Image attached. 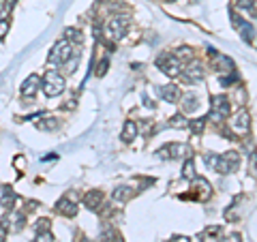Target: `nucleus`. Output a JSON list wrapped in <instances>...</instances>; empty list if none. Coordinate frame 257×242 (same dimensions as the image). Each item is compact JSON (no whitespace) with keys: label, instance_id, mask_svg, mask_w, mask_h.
<instances>
[{"label":"nucleus","instance_id":"f257e3e1","mask_svg":"<svg viewBox=\"0 0 257 242\" xmlns=\"http://www.w3.org/2000/svg\"><path fill=\"white\" fill-rule=\"evenodd\" d=\"M41 84H43V92L48 97H58L64 90V75H60V71H56V69H50V71H45Z\"/></svg>","mask_w":257,"mask_h":242},{"label":"nucleus","instance_id":"f03ea898","mask_svg":"<svg viewBox=\"0 0 257 242\" xmlns=\"http://www.w3.org/2000/svg\"><path fill=\"white\" fill-rule=\"evenodd\" d=\"M156 67L165 75H169V78H178L182 73V62L176 58V54H161L156 58Z\"/></svg>","mask_w":257,"mask_h":242},{"label":"nucleus","instance_id":"7ed1b4c3","mask_svg":"<svg viewBox=\"0 0 257 242\" xmlns=\"http://www.w3.org/2000/svg\"><path fill=\"white\" fill-rule=\"evenodd\" d=\"M127 28H128V17L116 15V17H112V20L105 24V34H107L112 41H120L127 34Z\"/></svg>","mask_w":257,"mask_h":242},{"label":"nucleus","instance_id":"20e7f679","mask_svg":"<svg viewBox=\"0 0 257 242\" xmlns=\"http://www.w3.org/2000/svg\"><path fill=\"white\" fill-rule=\"evenodd\" d=\"M212 108H210V116H208V120H212V122H221L223 118L230 116V99L223 97V94H217V97H212Z\"/></svg>","mask_w":257,"mask_h":242},{"label":"nucleus","instance_id":"39448f33","mask_svg":"<svg viewBox=\"0 0 257 242\" xmlns=\"http://www.w3.org/2000/svg\"><path fill=\"white\" fill-rule=\"evenodd\" d=\"M71 56H73V45L69 43L67 39H60L54 47H51V52H50V62H51V64H60V67H62V64L67 62Z\"/></svg>","mask_w":257,"mask_h":242},{"label":"nucleus","instance_id":"423d86ee","mask_svg":"<svg viewBox=\"0 0 257 242\" xmlns=\"http://www.w3.org/2000/svg\"><path fill=\"white\" fill-rule=\"evenodd\" d=\"M238 167H240V155H238V152L230 150V152L219 155V163H217L219 174H233Z\"/></svg>","mask_w":257,"mask_h":242},{"label":"nucleus","instance_id":"0eeeda50","mask_svg":"<svg viewBox=\"0 0 257 242\" xmlns=\"http://www.w3.org/2000/svg\"><path fill=\"white\" fill-rule=\"evenodd\" d=\"M231 24H233V28H236L238 32H240L242 41H247V43H255V28L251 26L247 20H242L240 15L231 13Z\"/></svg>","mask_w":257,"mask_h":242},{"label":"nucleus","instance_id":"6e6552de","mask_svg":"<svg viewBox=\"0 0 257 242\" xmlns=\"http://www.w3.org/2000/svg\"><path fill=\"white\" fill-rule=\"evenodd\" d=\"M230 125H231V131L233 133H249V127H251V116H249V111L247 109H238L236 114L231 116V120H230Z\"/></svg>","mask_w":257,"mask_h":242},{"label":"nucleus","instance_id":"1a4fd4ad","mask_svg":"<svg viewBox=\"0 0 257 242\" xmlns=\"http://www.w3.org/2000/svg\"><path fill=\"white\" fill-rule=\"evenodd\" d=\"M182 78L189 81V84H197V81H202L204 78H206V69H204L202 62H195L191 60L189 67L182 69Z\"/></svg>","mask_w":257,"mask_h":242},{"label":"nucleus","instance_id":"9d476101","mask_svg":"<svg viewBox=\"0 0 257 242\" xmlns=\"http://www.w3.org/2000/svg\"><path fill=\"white\" fill-rule=\"evenodd\" d=\"M210 54H212V62H214V69L219 71V73H233V69H236V64H233L231 58H227L225 54H219V52L210 50Z\"/></svg>","mask_w":257,"mask_h":242},{"label":"nucleus","instance_id":"9b49d317","mask_svg":"<svg viewBox=\"0 0 257 242\" xmlns=\"http://www.w3.org/2000/svg\"><path fill=\"white\" fill-rule=\"evenodd\" d=\"M156 92H159V97H161L165 103H176L178 99H180V88H178L176 84L159 86V88H156Z\"/></svg>","mask_w":257,"mask_h":242},{"label":"nucleus","instance_id":"f8f14e48","mask_svg":"<svg viewBox=\"0 0 257 242\" xmlns=\"http://www.w3.org/2000/svg\"><path fill=\"white\" fill-rule=\"evenodd\" d=\"M39 86H41V78L37 73H32V75H28V78L24 80V84H22V94L24 97H34L39 90Z\"/></svg>","mask_w":257,"mask_h":242},{"label":"nucleus","instance_id":"ddd939ff","mask_svg":"<svg viewBox=\"0 0 257 242\" xmlns=\"http://www.w3.org/2000/svg\"><path fill=\"white\" fill-rule=\"evenodd\" d=\"M56 212H60L64 216H75L77 215V204L71 202L69 197H60L56 202Z\"/></svg>","mask_w":257,"mask_h":242},{"label":"nucleus","instance_id":"4468645a","mask_svg":"<svg viewBox=\"0 0 257 242\" xmlns=\"http://www.w3.org/2000/svg\"><path fill=\"white\" fill-rule=\"evenodd\" d=\"M84 206L88 210H99L103 206V193L101 191H88L84 195Z\"/></svg>","mask_w":257,"mask_h":242},{"label":"nucleus","instance_id":"2eb2a0df","mask_svg":"<svg viewBox=\"0 0 257 242\" xmlns=\"http://www.w3.org/2000/svg\"><path fill=\"white\" fill-rule=\"evenodd\" d=\"M167 150H169V159H191L193 150L184 144H167Z\"/></svg>","mask_w":257,"mask_h":242},{"label":"nucleus","instance_id":"dca6fc26","mask_svg":"<svg viewBox=\"0 0 257 242\" xmlns=\"http://www.w3.org/2000/svg\"><path fill=\"white\" fill-rule=\"evenodd\" d=\"M202 105V97L197 92H186L182 94V109L184 111H197V108Z\"/></svg>","mask_w":257,"mask_h":242},{"label":"nucleus","instance_id":"f3484780","mask_svg":"<svg viewBox=\"0 0 257 242\" xmlns=\"http://www.w3.org/2000/svg\"><path fill=\"white\" fill-rule=\"evenodd\" d=\"M24 223H26V215H24V212H11L4 225H7V229H11V232H20V229L24 227Z\"/></svg>","mask_w":257,"mask_h":242},{"label":"nucleus","instance_id":"a211bd4d","mask_svg":"<svg viewBox=\"0 0 257 242\" xmlns=\"http://www.w3.org/2000/svg\"><path fill=\"white\" fill-rule=\"evenodd\" d=\"M193 182H195V188L200 191L197 193V199H202V202L210 199V195H212V187H210V182L206 178H195Z\"/></svg>","mask_w":257,"mask_h":242},{"label":"nucleus","instance_id":"6ab92c4d","mask_svg":"<svg viewBox=\"0 0 257 242\" xmlns=\"http://www.w3.org/2000/svg\"><path fill=\"white\" fill-rule=\"evenodd\" d=\"M15 191H13V188H11V187H7V185H4L2 187V197H0V206H2V208H13V204H15Z\"/></svg>","mask_w":257,"mask_h":242},{"label":"nucleus","instance_id":"aec40b11","mask_svg":"<svg viewBox=\"0 0 257 242\" xmlns=\"http://www.w3.org/2000/svg\"><path fill=\"white\" fill-rule=\"evenodd\" d=\"M137 122H133V120H127L125 122V127H122V135H120V137L122 139H125V141H133V139H135L137 137Z\"/></svg>","mask_w":257,"mask_h":242},{"label":"nucleus","instance_id":"412c9836","mask_svg":"<svg viewBox=\"0 0 257 242\" xmlns=\"http://www.w3.org/2000/svg\"><path fill=\"white\" fill-rule=\"evenodd\" d=\"M133 195H135V191H131V187H118V188H114V193H112V197L116 202H128Z\"/></svg>","mask_w":257,"mask_h":242},{"label":"nucleus","instance_id":"4be33fe9","mask_svg":"<svg viewBox=\"0 0 257 242\" xmlns=\"http://www.w3.org/2000/svg\"><path fill=\"white\" fill-rule=\"evenodd\" d=\"M64 39H67L71 45L73 43H77V45L84 43V34H81L79 28H67V30H64Z\"/></svg>","mask_w":257,"mask_h":242},{"label":"nucleus","instance_id":"5701e85b","mask_svg":"<svg viewBox=\"0 0 257 242\" xmlns=\"http://www.w3.org/2000/svg\"><path fill=\"white\" fill-rule=\"evenodd\" d=\"M37 127L41 129V131H56L58 127H60V120L54 116H48V118H43L41 122H37Z\"/></svg>","mask_w":257,"mask_h":242},{"label":"nucleus","instance_id":"b1692460","mask_svg":"<svg viewBox=\"0 0 257 242\" xmlns=\"http://www.w3.org/2000/svg\"><path fill=\"white\" fill-rule=\"evenodd\" d=\"M182 178L184 180H195V165H193V159H186L184 161V167H182Z\"/></svg>","mask_w":257,"mask_h":242},{"label":"nucleus","instance_id":"393cba45","mask_svg":"<svg viewBox=\"0 0 257 242\" xmlns=\"http://www.w3.org/2000/svg\"><path fill=\"white\" fill-rule=\"evenodd\" d=\"M169 127L172 129H189V120H186L182 114H176V116H172V120H169Z\"/></svg>","mask_w":257,"mask_h":242},{"label":"nucleus","instance_id":"a878e982","mask_svg":"<svg viewBox=\"0 0 257 242\" xmlns=\"http://www.w3.org/2000/svg\"><path fill=\"white\" fill-rule=\"evenodd\" d=\"M206 120H208V118H195V120H189L191 131H193V133H197V135H202V133H204V129H206Z\"/></svg>","mask_w":257,"mask_h":242},{"label":"nucleus","instance_id":"bb28decb","mask_svg":"<svg viewBox=\"0 0 257 242\" xmlns=\"http://www.w3.org/2000/svg\"><path fill=\"white\" fill-rule=\"evenodd\" d=\"M77 64H79V52H73V56L69 58V60L62 64V67H64V71H67V73H73Z\"/></svg>","mask_w":257,"mask_h":242},{"label":"nucleus","instance_id":"cd10ccee","mask_svg":"<svg viewBox=\"0 0 257 242\" xmlns=\"http://www.w3.org/2000/svg\"><path fill=\"white\" fill-rule=\"evenodd\" d=\"M176 58H178V60L180 62H184V60H193V50H191V47H180V50L176 52Z\"/></svg>","mask_w":257,"mask_h":242},{"label":"nucleus","instance_id":"c85d7f7f","mask_svg":"<svg viewBox=\"0 0 257 242\" xmlns=\"http://www.w3.org/2000/svg\"><path fill=\"white\" fill-rule=\"evenodd\" d=\"M204 163L208 165L210 169H214V172H217V163H219V155H214V152H206V155H204Z\"/></svg>","mask_w":257,"mask_h":242},{"label":"nucleus","instance_id":"c756f323","mask_svg":"<svg viewBox=\"0 0 257 242\" xmlns=\"http://www.w3.org/2000/svg\"><path fill=\"white\" fill-rule=\"evenodd\" d=\"M32 242H54V236H51V232H37Z\"/></svg>","mask_w":257,"mask_h":242},{"label":"nucleus","instance_id":"7c9ffc66","mask_svg":"<svg viewBox=\"0 0 257 242\" xmlns=\"http://www.w3.org/2000/svg\"><path fill=\"white\" fill-rule=\"evenodd\" d=\"M238 9H247V11H255V2L253 0H236Z\"/></svg>","mask_w":257,"mask_h":242},{"label":"nucleus","instance_id":"2f4dec72","mask_svg":"<svg viewBox=\"0 0 257 242\" xmlns=\"http://www.w3.org/2000/svg\"><path fill=\"white\" fill-rule=\"evenodd\" d=\"M50 219H39L37 221V225H34V229H37V232H50Z\"/></svg>","mask_w":257,"mask_h":242},{"label":"nucleus","instance_id":"473e14b6","mask_svg":"<svg viewBox=\"0 0 257 242\" xmlns=\"http://www.w3.org/2000/svg\"><path fill=\"white\" fill-rule=\"evenodd\" d=\"M107 67H109V60H107V58H103V60L99 62V69H97V75H99V78H103V75L107 73Z\"/></svg>","mask_w":257,"mask_h":242},{"label":"nucleus","instance_id":"72a5a7b5","mask_svg":"<svg viewBox=\"0 0 257 242\" xmlns=\"http://www.w3.org/2000/svg\"><path fill=\"white\" fill-rule=\"evenodd\" d=\"M9 32V20L0 17V39H4V34Z\"/></svg>","mask_w":257,"mask_h":242},{"label":"nucleus","instance_id":"f704fd0d","mask_svg":"<svg viewBox=\"0 0 257 242\" xmlns=\"http://www.w3.org/2000/svg\"><path fill=\"white\" fill-rule=\"evenodd\" d=\"M156 155H159V159H163V161H165V159H169V150H167V146H163V148L156 152Z\"/></svg>","mask_w":257,"mask_h":242},{"label":"nucleus","instance_id":"c9c22d12","mask_svg":"<svg viewBox=\"0 0 257 242\" xmlns=\"http://www.w3.org/2000/svg\"><path fill=\"white\" fill-rule=\"evenodd\" d=\"M7 240V225L4 223H0V242Z\"/></svg>","mask_w":257,"mask_h":242},{"label":"nucleus","instance_id":"e433bc0d","mask_svg":"<svg viewBox=\"0 0 257 242\" xmlns=\"http://www.w3.org/2000/svg\"><path fill=\"white\" fill-rule=\"evenodd\" d=\"M24 165H26V159L20 155V157L15 159V167H17V169H22V167H24Z\"/></svg>","mask_w":257,"mask_h":242},{"label":"nucleus","instance_id":"4c0bfd02","mask_svg":"<svg viewBox=\"0 0 257 242\" xmlns=\"http://www.w3.org/2000/svg\"><path fill=\"white\" fill-rule=\"evenodd\" d=\"M223 242H242V240H240V236H238V234H231V236H227Z\"/></svg>","mask_w":257,"mask_h":242},{"label":"nucleus","instance_id":"58836bf2","mask_svg":"<svg viewBox=\"0 0 257 242\" xmlns=\"http://www.w3.org/2000/svg\"><path fill=\"white\" fill-rule=\"evenodd\" d=\"M172 242H191L189 238H186V236H174V240Z\"/></svg>","mask_w":257,"mask_h":242},{"label":"nucleus","instance_id":"ea45409f","mask_svg":"<svg viewBox=\"0 0 257 242\" xmlns=\"http://www.w3.org/2000/svg\"><path fill=\"white\" fill-rule=\"evenodd\" d=\"M75 108V101H67V105H64V109H73Z\"/></svg>","mask_w":257,"mask_h":242},{"label":"nucleus","instance_id":"a19ab883","mask_svg":"<svg viewBox=\"0 0 257 242\" xmlns=\"http://www.w3.org/2000/svg\"><path fill=\"white\" fill-rule=\"evenodd\" d=\"M4 13H7V9H4V2L0 0V15H4Z\"/></svg>","mask_w":257,"mask_h":242},{"label":"nucleus","instance_id":"79ce46f5","mask_svg":"<svg viewBox=\"0 0 257 242\" xmlns=\"http://www.w3.org/2000/svg\"><path fill=\"white\" fill-rule=\"evenodd\" d=\"M165 2H174V0H165Z\"/></svg>","mask_w":257,"mask_h":242}]
</instances>
